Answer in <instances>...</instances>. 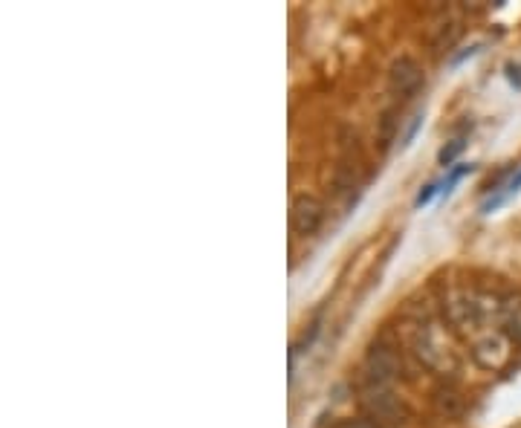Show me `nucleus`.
I'll use <instances>...</instances> for the list:
<instances>
[{
  "mask_svg": "<svg viewBox=\"0 0 521 428\" xmlns=\"http://www.w3.org/2000/svg\"><path fill=\"white\" fill-rule=\"evenodd\" d=\"M519 188H521V168L519 171H513L510 177H504V180H501V186L493 188V194L484 200V206H481V209H484V212H493V209H498L501 203H507V200H510L516 191H519Z\"/></svg>",
  "mask_w": 521,
  "mask_h": 428,
  "instance_id": "5",
  "label": "nucleus"
},
{
  "mask_svg": "<svg viewBox=\"0 0 521 428\" xmlns=\"http://www.w3.org/2000/svg\"><path fill=\"white\" fill-rule=\"evenodd\" d=\"M467 174H472V165H455V168H452V171H449V174H446V177H443V180L438 183L440 194H446V197H449V194H452V188L458 186V183H461Z\"/></svg>",
  "mask_w": 521,
  "mask_h": 428,
  "instance_id": "7",
  "label": "nucleus"
},
{
  "mask_svg": "<svg viewBox=\"0 0 521 428\" xmlns=\"http://www.w3.org/2000/svg\"><path fill=\"white\" fill-rule=\"evenodd\" d=\"M362 405L374 420H394L400 414V402L388 391V385H365Z\"/></svg>",
  "mask_w": 521,
  "mask_h": 428,
  "instance_id": "4",
  "label": "nucleus"
},
{
  "mask_svg": "<svg viewBox=\"0 0 521 428\" xmlns=\"http://www.w3.org/2000/svg\"><path fill=\"white\" fill-rule=\"evenodd\" d=\"M461 151H464V139H455L449 148H443V151H440V165H449V162L455 160Z\"/></svg>",
  "mask_w": 521,
  "mask_h": 428,
  "instance_id": "8",
  "label": "nucleus"
},
{
  "mask_svg": "<svg viewBox=\"0 0 521 428\" xmlns=\"http://www.w3.org/2000/svg\"><path fill=\"white\" fill-rule=\"evenodd\" d=\"M472 359L484 371H501L510 362V342L504 333H484L472 345Z\"/></svg>",
  "mask_w": 521,
  "mask_h": 428,
  "instance_id": "2",
  "label": "nucleus"
},
{
  "mask_svg": "<svg viewBox=\"0 0 521 428\" xmlns=\"http://www.w3.org/2000/svg\"><path fill=\"white\" fill-rule=\"evenodd\" d=\"M325 223V206L313 194H299L290 206V226L299 238H310Z\"/></svg>",
  "mask_w": 521,
  "mask_h": 428,
  "instance_id": "1",
  "label": "nucleus"
},
{
  "mask_svg": "<svg viewBox=\"0 0 521 428\" xmlns=\"http://www.w3.org/2000/svg\"><path fill=\"white\" fill-rule=\"evenodd\" d=\"M420 87H423V70H420V64L414 58H409V55L397 58L391 64V70H388V90L397 99H409Z\"/></svg>",
  "mask_w": 521,
  "mask_h": 428,
  "instance_id": "3",
  "label": "nucleus"
},
{
  "mask_svg": "<svg viewBox=\"0 0 521 428\" xmlns=\"http://www.w3.org/2000/svg\"><path fill=\"white\" fill-rule=\"evenodd\" d=\"M501 321L510 327V333L521 342V298H504V304H501Z\"/></svg>",
  "mask_w": 521,
  "mask_h": 428,
  "instance_id": "6",
  "label": "nucleus"
},
{
  "mask_svg": "<svg viewBox=\"0 0 521 428\" xmlns=\"http://www.w3.org/2000/svg\"><path fill=\"white\" fill-rule=\"evenodd\" d=\"M339 428H374V423H368V420H345Z\"/></svg>",
  "mask_w": 521,
  "mask_h": 428,
  "instance_id": "9",
  "label": "nucleus"
}]
</instances>
